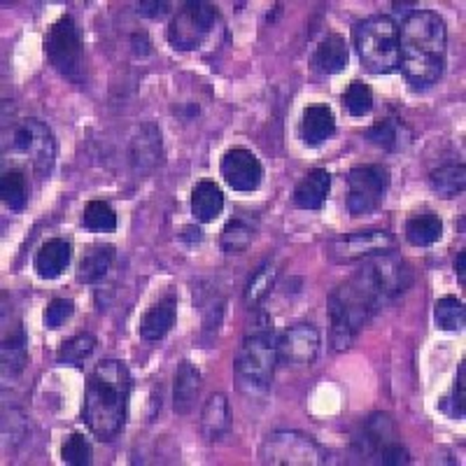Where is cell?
Returning a JSON list of instances; mask_svg holds the SVG:
<instances>
[{
    "label": "cell",
    "instance_id": "3",
    "mask_svg": "<svg viewBox=\"0 0 466 466\" xmlns=\"http://www.w3.org/2000/svg\"><path fill=\"white\" fill-rule=\"evenodd\" d=\"M131 387V373L119 360L101 361L91 371L82 403V420L96 439L112 441L124 430Z\"/></svg>",
    "mask_w": 466,
    "mask_h": 466
},
{
    "label": "cell",
    "instance_id": "6",
    "mask_svg": "<svg viewBox=\"0 0 466 466\" xmlns=\"http://www.w3.org/2000/svg\"><path fill=\"white\" fill-rule=\"evenodd\" d=\"M352 451L366 464L406 466L410 464L406 445L399 439L390 415L373 413L360 427V434L352 439Z\"/></svg>",
    "mask_w": 466,
    "mask_h": 466
},
{
    "label": "cell",
    "instance_id": "10",
    "mask_svg": "<svg viewBox=\"0 0 466 466\" xmlns=\"http://www.w3.org/2000/svg\"><path fill=\"white\" fill-rule=\"evenodd\" d=\"M45 54H47L49 64L64 77H68V80L80 77L82 37L73 16H58L56 22L49 26L47 35H45Z\"/></svg>",
    "mask_w": 466,
    "mask_h": 466
},
{
    "label": "cell",
    "instance_id": "13",
    "mask_svg": "<svg viewBox=\"0 0 466 466\" xmlns=\"http://www.w3.org/2000/svg\"><path fill=\"white\" fill-rule=\"evenodd\" d=\"M219 170H222L224 182L233 191H255L264 180V166L257 159V154L249 152L248 147L227 149Z\"/></svg>",
    "mask_w": 466,
    "mask_h": 466
},
{
    "label": "cell",
    "instance_id": "17",
    "mask_svg": "<svg viewBox=\"0 0 466 466\" xmlns=\"http://www.w3.org/2000/svg\"><path fill=\"white\" fill-rule=\"evenodd\" d=\"M336 133V116L329 106H308L301 115V140L306 147H319Z\"/></svg>",
    "mask_w": 466,
    "mask_h": 466
},
{
    "label": "cell",
    "instance_id": "38",
    "mask_svg": "<svg viewBox=\"0 0 466 466\" xmlns=\"http://www.w3.org/2000/svg\"><path fill=\"white\" fill-rule=\"evenodd\" d=\"M75 313V303L70 299H52L45 308V327L56 331V329L64 327Z\"/></svg>",
    "mask_w": 466,
    "mask_h": 466
},
{
    "label": "cell",
    "instance_id": "16",
    "mask_svg": "<svg viewBox=\"0 0 466 466\" xmlns=\"http://www.w3.org/2000/svg\"><path fill=\"white\" fill-rule=\"evenodd\" d=\"M201 392V371L189 360L177 364L173 378V408L177 415H189Z\"/></svg>",
    "mask_w": 466,
    "mask_h": 466
},
{
    "label": "cell",
    "instance_id": "27",
    "mask_svg": "<svg viewBox=\"0 0 466 466\" xmlns=\"http://www.w3.org/2000/svg\"><path fill=\"white\" fill-rule=\"evenodd\" d=\"M0 197L7 210L19 212L28 203V180L26 173L19 168H10L0 177Z\"/></svg>",
    "mask_w": 466,
    "mask_h": 466
},
{
    "label": "cell",
    "instance_id": "21",
    "mask_svg": "<svg viewBox=\"0 0 466 466\" xmlns=\"http://www.w3.org/2000/svg\"><path fill=\"white\" fill-rule=\"evenodd\" d=\"M331 191V175L324 168H315L294 189V203L301 210H319Z\"/></svg>",
    "mask_w": 466,
    "mask_h": 466
},
{
    "label": "cell",
    "instance_id": "39",
    "mask_svg": "<svg viewBox=\"0 0 466 466\" xmlns=\"http://www.w3.org/2000/svg\"><path fill=\"white\" fill-rule=\"evenodd\" d=\"M170 5L168 3H157V0H145L138 3V15L149 16V19H161V16L168 15Z\"/></svg>",
    "mask_w": 466,
    "mask_h": 466
},
{
    "label": "cell",
    "instance_id": "4",
    "mask_svg": "<svg viewBox=\"0 0 466 466\" xmlns=\"http://www.w3.org/2000/svg\"><path fill=\"white\" fill-rule=\"evenodd\" d=\"M276 364L278 339L273 319L264 310H257L252 322L248 324L238 355L233 361V373H236L240 392L248 394V397H266L270 382H273Z\"/></svg>",
    "mask_w": 466,
    "mask_h": 466
},
{
    "label": "cell",
    "instance_id": "7",
    "mask_svg": "<svg viewBox=\"0 0 466 466\" xmlns=\"http://www.w3.org/2000/svg\"><path fill=\"white\" fill-rule=\"evenodd\" d=\"M259 461L270 466H324L329 452L301 431H273L259 448Z\"/></svg>",
    "mask_w": 466,
    "mask_h": 466
},
{
    "label": "cell",
    "instance_id": "24",
    "mask_svg": "<svg viewBox=\"0 0 466 466\" xmlns=\"http://www.w3.org/2000/svg\"><path fill=\"white\" fill-rule=\"evenodd\" d=\"M112 261H115V248L112 245H94L82 255L77 264V280L85 285H96L107 276Z\"/></svg>",
    "mask_w": 466,
    "mask_h": 466
},
{
    "label": "cell",
    "instance_id": "9",
    "mask_svg": "<svg viewBox=\"0 0 466 466\" xmlns=\"http://www.w3.org/2000/svg\"><path fill=\"white\" fill-rule=\"evenodd\" d=\"M390 170L380 164L355 166L348 173V210L352 218H369L385 201L390 191Z\"/></svg>",
    "mask_w": 466,
    "mask_h": 466
},
{
    "label": "cell",
    "instance_id": "28",
    "mask_svg": "<svg viewBox=\"0 0 466 466\" xmlns=\"http://www.w3.org/2000/svg\"><path fill=\"white\" fill-rule=\"evenodd\" d=\"M276 278H278V270L276 266L266 261L261 264L259 268L255 270V276L249 278L248 287H245V303L249 308H257L266 297H268L273 287H276Z\"/></svg>",
    "mask_w": 466,
    "mask_h": 466
},
{
    "label": "cell",
    "instance_id": "36",
    "mask_svg": "<svg viewBox=\"0 0 466 466\" xmlns=\"http://www.w3.org/2000/svg\"><path fill=\"white\" fill-rule=\"evenodd\" d=\"M91 443L85 434H77L73 431L70 436H66L64 445H61V460L66 464L73 466H89L91 464Z\"/></svg>",
    "mask_w": 466,
    "mask_h": 466
},
{
    "label": "cell",
    "instance_id": "29",
    "mask_svg": "<svg viewBox=\"0 0 466 466\" xmlns=\"http://www.w3.org/2000/svg\"><path fill=\"white\" fill-rule=\"evenodd\" d=\"M255 238V228L243 218H233L222 228V249L227 255H243Z\"/></svg>",
    "mask_w": 466,
    "mask_h": 466
},
{
    "label": "cell",
    "instance_id": "30",
    "mask_svg": "<svg viewBox=\"0 0 466 466\" xmlns=\"http://www.w3.org/2000/svg\"><path fill=\"white\" fill-rule=\"evenodd\" d=\"M434 319L441 331H461L466 324L464 303L457 297H441L434 306Z\"/></svg>",
    "mask_w": 466,
    "mask_h": 466
},
{
    "label": "cell",
    "instance_id": "20",
    "mask_svg": "<svg viewBox=\"0 0 466 466\" xmlns=\"http://www.w3.org/2000/svg\"><path fill=\"white\" fill-rule=\"evenodd\" d=\"M361 136L371 145H376V147L385 149V152H401V149H406L410 145V138H413L406 124L401 119H394V116L378 119Z\"/></svg>",
    "mask_w": 466,
    "mask_h": 466
},
{
    "label": "cell",
    "instance_id": "25",
    "mask_svg": "<svg viewBox=\"0 0 466 466\" xmlns=\"http://www.w3.org/2000/svg\"><path fill=\"white\" fill-rule=\"evenodd\" d=\"M443 238V219L436 212H420L406 222V240L413 248H430Z\"/></svg>",
    "mask_w": 466,
    "mask_h": 466
},
{
    "label": "cell",
    "instance_id": "26",
    "mask_svg": "<svg viewBox=\"0 0 466 466\" xmlns=\"http://www.w3.org/2000/svg\"><path fill=\"white\" fill-rule=\"evenodd\" d=\"M161 154V131L152 124L140 128L138 138H133L131 143V159L133 166L140 170L149 168V166L157 164Z\"/></svg>",
    "mask_w": 466,
    "mask_h": 466
},
{
    "label": "cell",
    "instance_id": "31",
    "mask_svg": "<svg viewBox=\"0 0 466 466\" xmlns=\"http://www.w3.org/2000/svg\"><path fill=\"white\" fill-rule=\"evenodd\" d=\"M94 350H96L94 336L77 334V336H73V339L66 340V343L58 348L56 361L61 366H75V369H80V366L89 360Z\"/></svg>",
    "mask_w": 466,
    "mask_h": 466
},
{
    "label": "cell",
    "instance_id": "22",
    "mask_svg": "<svg viewBox=\"0 0 466 466\" xmlns=\"http://www.w3.org/2000/svg\"><path fill=\"white\" fill-rule=\"evenodd\" d=\"M350 64V47L345 43V37L339 33H329L322 43L318 45L313 54V66L319 73L336 75L343 73Z\"/></svg>",
    "mask_w": 466,
    "mask_h": 466
},
{
    "label": "cell",
    "instance_id": "19",
    "mask_svg": "<svg viewBox=\"0 0 466 466\" xmlns=\"http://www.w3.org/2000/svg\"><path fill=\"white\" fill-rule=\"evenodd\" d=\"M175 318H177V297L175 294H166L159 303H154L149 308L145 318L140 319V336L145 340H161L168 336L170 329L175 327Z\"/></svg>",
    "mask_w": 466,
    "mask_h": 466
},
{
    "label": "cell",
    "instance_id": "42",
    "mask_svg": "<svg viewBox=\"0 0 466 466\" xmlns=\"http://www.w3.org/2000/svg\"><path fill=\"white\" fill-rule=\"evenodd\" d=\"M182 238H185L187 243H201L203 231L198 227H185V231H182Z\"/></svg>",
    "mask_w": 466,
    "mask_h": 466
},
{
    "label": "cell",
    "instance_id": "33",
    "mask_svg": "<svg viewBox=\"0 0 466 466\" xmlns=\"http://www.w3.org/2000/svg\"><path fill=\"white\" fill-rule=\"evenodd\" d=\"M82 227L89 231L110 233L116 228V212L107 201H89L82 212Z\"/></svg>",
    "mask_w": 466,
    "mask_h": 466
},
{
    "label": "cell",
    "instance_id": "18",
    "mask_svg": "<svg viewBox=\"0 0 466 466\" xmlns=\"http://www.w3.org/2000/svg\"><path fill=\"white\" fill-rule=\"evenodd\" d=\"M201 431L208 443H219L231 431V408L222 392H215L208 397L201 413Z\"/></svg>",
    "mask_w": 466,
    "mask_h": 466
},
{
    "label": "cell",
    "instance_id": "40",
    "mask_svg": "<svg viewBox=\"0 0 466 466\" xmlns=\"http://www.w3.org/2000/svg\"><path fill=\"white\" fill-rule=\"evenodd\" d=\"M131 45H133V54H136V56H147L149 47H152L145 33H140V35L136 33V35L131 37Z\"/></svg>",
    "mask_w": 466,
    "mask_h": 466
},
{
    "label": "cell",
    "instance_id": "32",
    "mask_svg": "<svg viewBox=\"0 0 466 466\" xmlns=\"http://www.w3.org/2000/svg\"><path fill=\"white\" fill-rule=\"evenodd\" d=\"M464 166H443L431 173V187L443 198H457L464 191Z\"/></svg>",
    "mask_w": 466,
    "mask_h": 466
},
{
    "label": "cell",
    "instance_id": "2",
    "mask_svg": "<svg viewBox=\"0 0 466 466\" xmlns=\"http://www.w3.org/2000/svg\"><path fill=\"white\" fill-rule=\"evenodd\" d=\"M448 28L443 16L418 10L399 28V66L413 89H427L443 75Z\"/></svg>",
    "mask_w": 466,
    "mask_h": 466
},
{
    "label": "cell",
    "instance_id": "15",
    "mask_svg": "<svg viewBox=\"0 0 466 466\" xmlns=\"http://www.w3.org/2000/svg\"><path fill=\"white\" fill-rule=\"evenodd\" d=\"M73 259V245L64 238H49L43 248L35 252V259H33V270L37 273V278L43 280H54L64 273L70 266Z\"/></svg>",
    "mask_w": 466,
    "mask_h": 466
},
{
    "label": "cell",
    "instance_id": "11",
    "mask_svg": "<svg viewBox=\"0 0 466 466\" xmlns=\"http://www.w3.org/2000/svg\"><path fill=\"white\" fill-rule=\"evenodd\" d=\"M10 147L12 152L31 159L37 177H47L52 173L54 159H56V140L47 124L37 122V119H24L12 133Z\"/></svg>",
    "mask_w": 466,
    "mask_h": 466
},
{
    "label": "cell",
    "instance_id": "1",
    "mask_svg": "<svg viewBox=\"0 0 466 466\" xmlns=\"http://www.w3.org/2000/svg\"><path fill=\"white\" fill-rule=\"evenodd\" d=\"M413 285V270L399 255H382L361 259L360 268L329 294V322L334 350H348L361 329L371 322L382 308L397 301Z\"/></svg>",
    "mask_w": 466,
    "mask_h": 466
},
{
    "label": "cell",
    "instance_id": "14",
    "mask_svg": "<svg viewBox=\"0 0 466 466\" xmlns=\"http://www.w3.org/2000/svg\"><path fill=\"white\" fill-rule=\"evenodd\" d=\"M394 248V238L390 231H355L350 233L348 238H340L334 245V259L336 261H361L369 257L382 255Z\"/></svg>",
    "mask_w": 466,
    "mask_h": 466
},
{
    "label": "cell",
    "instance_id": "8",
    "mask_svg": "<svg viewBox=\"0 0 466 466\" xmlns=\"http://www.w3.org/2000/svg\"><path fill=\"white\" fill-rule=\"evenodd\" d=\"M218 26V5H210V3L197 0V3H185V5L177 10V15L170 19L166 37H168V43L173 45V49L194 52V49H201L203 45H206V40L215 33Z\"/></svg>",
    "mask_w": 466,
    "mask_h": 466
},
{
    "label": "cell",
    "instance_id": "12",
    "mask_svg": "<svg viewBox=\"0 0 466 466\" xmlns=\"http://www.w3.org/2000/svg\"><path fill=\"white\" fill-rule=\"evenodd\" d=\"M319 345H322V339H319L318 327L306 322L294 324L278 339V364L291 371L308 369L318 360Z\"/></svg>",
    "mask_w": 466,
    "mask_h": 466
},
{
    "label": "cell",
    "instance_id": "5",
    "mask_svg": "<svg viewBox=\"0 0 466 466\" xmlns=\"http://www.w3.org/2000/svg\"><path fill=\"white\" fill-rule=\"evenodd\" d=\"M360 61L369 73L390 75L399 70V26L392 16L376 15L352 28Z\"/></svg>",
    "mask_w": 466,
    "mask_h": 466
},
{
    "label": "cell",
    "instance_id": "23",
    "mask_svg": "<svg viewBox=\"0 0 466 466\" xmlns=\"http://www.w3.org/2000/svg\"><path fill=\"white\" fill-rule=\"evenodd\" d=\"M224 210V194L219 185L203 180L191 191V215L201 224L215 222Z\"/></svg>",
    "mask_w": 466,
    "mask_h": 466
},
{
    "label": "cell",
    "instance_id": "37",
    "mask_svg": "<svg viewBox=\"0 0 466 466\" xmlns=\"http://www.w3.org/2000/svg\"><path fill=\"white\" fill-rule=\"evenodd\" d=\"M464 406H466V364L461 361L460 369H457L455 385H452V392L441 401V410L451 415L455 420H464Z\"/></svg>",
    "mask_w": 466,
    "mask_h": 466
},
{
    "label": "cell",
    "instance_id": "41",
    "mask_svg": "<svg viewBox=\"0 0 466 466\" xmlns=\"http://www.w3.org/2000/svg\"><path fill=\"white\" fill-rule=\"evenodd\" d=\"M455 276H457V280L464 282V276H466V249L457 252V257H455Z\"/></svg>",
    "mask_w": 466,
    "mask_h": 466
},
{
    "label": "cell",
    "instance_id": "35",
    "mask_svg": "<svg viewBox=\"0 0 466 466\" xmlns=\"http://www.w3.org/2000/svg\"><path fill=\"white\" fill-rule=\"evenodd\" d=\"M3 364L5 373H19L26 364V334L22 327H16L15 334H10V339L3 343Z\"/></svg>",
    "mask_w": 466,
    "mask_h": 466
},
{
    "label": "cell",
    "instance_id": "34",
    "mask_svg": "<svg viewBox=\"0 0 466 466\" xmlns=\"http://www.w3.org/2000/svg\"><path fill=\"white\" fill-rule=\"evenodd\" d=\"M340 101H343V110L350 116H364L373 110V94L369 85H364L361 80L350 82Z\"/></svg>",
    "mask_w": 466,
    "mask_h": 466
},
{
    "label": "cell",
    "instance_id": "43",
    "mask_svg": "<svg viewBox=\"0 0 466 466\" xmlns=\"http://www.w3.org/2000/svg\"><path fill=\"white\" fill-rule=\"evenodd\" d=\"M394 15H406V19L410 15H413V12H410V7H415V3H394Z\"/></svg>",
    "mask_w": 466,
    "mask_h": 466
}]
</instances>
